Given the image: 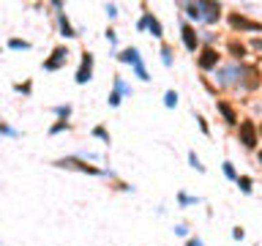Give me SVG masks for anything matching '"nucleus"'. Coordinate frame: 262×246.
Masks as SVG:
<instances>
[{
	"label": "nucleus",
	"instance_id": "obj_1",
	"mask_svg": "<svg viewBox=\"0 0 262 246\" xmlns=\"http://www.w3.org/2000/svg\"><path fill=\"white\" fill-rule=\"evenodd\" d=\"M241 140H243L246 148H254V145H257V131H254V123H251V121L241 123Z\"/></svg>",
	"mask_w": 262,
	"mask_h": 246
},
{
	"label": "nucleus",
	"instance_id": "obj_2",
	"mask_svg": "<svg viewBox=\"0 0 262 246\" xmlns=\"http://www.w3.org/2000/svg\"><path fill=\"white\" fill-rule=\"evenodd\" d=\"M90 71H93V58H90V55H85V58H82V66H79V71H76V82H88L90 80Z\"/></svg>",
	"mask_w": 262,
	"mask_h": 246
},
{
	"label": "nucleus",
	"instance_id": "obj_3",
	"mask_svg": "<svg viewBox=\"0 0 262 246\" xmlns=\"http://www.w3.org/2000/svg\"><path fill=\"white\" fill-rule=\"evenodd\" d=\"M123 61H129V63H134L137 66V74L142 77V80H148V74H145V68H142V63H139V58H137V49H126L123 55H120Z\"/></svg>",
	"mask_w": 262,
	"mask_h": 246
},
{
	"label": "nucleus",
	"instance_id": "obj_4",
	"mask_svg": "<svg viewBox=\"0 0 262 246\" xmlns=\"http://www.w3.org/2000/svg\"><path fill=\"white\" fill-rule=\"evenodd\" d=\"M216 63H219V52H216V49H205V52L200 55V66L202 68H213Z\"/></svg>",
	"mask_w": 262,
	"mask_h": 246
},
{
	"label": "nucleus",
	"instance_id": "obj_5",
	"mask_svg": "<svg viewBox=\"0 0 262 246\" xmlns=\"http://www.w3.org/2000/svg\"><path fill=\"white\" fill-rule=\"evenodd\" d=\"M229 22H232V27H241V30H260V25H257V22L246 20V17H238V14H235Z\"/></svg>",
	"mask_w": 262,
	"mask_h": 246
},
{
	"label": "nucleus",
	"instance_id": "obj_6",
	"mask_svg": "<svg viewBox=\"0 0 262 246\" xmlns=\"http://www.w3.org/2000/svg\"><path fill=\"white\" fill-rule=\"evenodd\" d=\"M66 55H69V52H66V49H55V52H52V58H49V61L47 63H44V68H60V63L63 61H66Z\"/></svg>",
	"mask_w": 262,
	"mask_h": 246
},
{
	"label": "nucleus",
	"instance_id": "obj_7",
	"mask_svg": "<svg viewBox=\"0 0 262 246\" xmlns=\"http://www.w3.org/2000/svg\"><path fill=\"white\" fill-rule=\"evenodd\" d=\"M57 167H74V170H82V172H96L93 167H88V164L76 162V159H63V162H57Z\"/></svg>",
	"mask_w": 262,
	"mask_h": 246
},
{
	"label": "nucleus",
	"instance_id": "obj_8",
	"mask_svg": "<svg viewBox=\"0 0 262 246\" xmlns=\"http://www.w3.org/2000/svg\"><path fill=\"white\" fill-rule=\"evenodd\" d=\"M145 25L153 30V36H161V25H159V20H153L150 14H148L145 20H142V25H139V27H145Z\"/></svg>",
	"mask_w": 262,
	"mask_h": 246
},
{
	"label": "nucleus",
	"instance_id": "obj_9",
	"mask_svg": "<svg viewBox=\"0 0 262 246\" xmlns=\"http://www.w3.org/2000/svg\"><path fill=\"white\" fill-rule=\"evenodd\" d=\"M183 41H186L188 49H197V36H194L191 27H183Z\"/></svg>",
	"mask_w": 262,
	"mask_h": 246
},
{
	"label": "nucleus",
	"instance_id": "obj_10",
	"mask_svg": "<svg viewBox=\"0 0 262 246\" xmlns=\"http://www.w3.org/2000/svg\"><path fill=\"white\" fill-rule=\"evenodd\" d=\"M219 109H221V115L227 118L229 123H235V112H232V107H227L224 102H219Z\"/></svg>",
	"mask_w": 262,
	"mask_h": 246
},
{
	"label": "nucleus",
	"instance_id": "obj_11",
	"mask_svg": "<svg viewBox=\"0 0 262 246\" xmlns=\"http://www.w3.org/2000/svg\"><path fill=\"white\" fill-rule=\"evenodd\" d=\"M60 27H63V36H74V30H71V25H69L66 17H60Z\"/></svg>",
	"mask_w": 262,
	"mask_h": 246
},
{
	"label": "nucleus",
	"instance_id": "obj_12",
	"mask_svg": "<svg viewBox=\"0 0 262 246\" xmlns=\"http://www.w3.org/2000/svg\"><path fill=\"white\" fill-rule=\"evenodd\" d=\"M11 47H14V49H28L30 44H28V41H19V39H11Z\"/></svg>",
	"mask_w": 262,
	"mask_h": 246
},
{
	"label": "nucleus",
	"instance_id": "obj_13",
	"mask_svg": "<svg viewBox=\"0 0 262 246\" xmlns=\"http://www.w3.org/2000/svg\"><path fill=\"white\" fill-rule=\"evenodd\" d=\"M229 49H232V52H235V55H238V58H241V55H243V52H246V49H243V47H241V44H235V41H232V44H229Z\"/></svg>",
	"mask_w": 262,
	"mask_h": 246
},
{
	"label": "nucleus",
	"instance_id": "obj_14",
	"mask_svg": "<svg viewBox=\"0 0 262 246\" xmlns=\"http://www.w3.org/2000/svg\"><path fill=\"white\" fill-rule=\"evenodd\" d=\"M238 184H241V189H243V191H248V189H251V181H248V178H241Z\"/></svg>",
	"mask_w": 262,
	"mask_h": 246
},
{
	"label": "nucleus",
	"instance_id": "obj_15",
	"mask_svg": "<svg viewBox=\"0 0 262 246\" xmlns=\"http://www.w3.org/2000/svg\"><path fill=\"white\" fill-rule=\"evenodd\" d=\"M175 102H178V96H175V93H167V107H172Z\"/></svg>",
	"mask_w": 262,
	"mask_h": 246
}]
</instances>
